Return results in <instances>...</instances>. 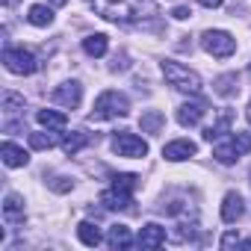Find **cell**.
<instances>
[{"mask_svg":"<svg viewBox=\"0 0 251 251\" xmlns=\"http://www.w3.org/2000/svg\"><path fill=\"white\" fill-rule=\"evenodd\" d=\"M213 92H216L219 98H233V95H239V77H236L233 71H227V74L216 77V83H213Z\"/></svg>","mask_w":251,"mask_h":251,"instance_id":"cell-17","label":"cell"},{"mask_svg":"<svg viewBox=\"0 0 251 251\" xmlns=\"http://www.w3.org/2000/svg\"><path fill=\"white\" fill-rule=\"evenodd\" d=\"M201 48H204L210 56H216V59H227V56L236 50V39H233L230 33H225V30H207V33L201 36Z\"/></svg>","mask_w":251,"mask_h":251,"instance_id":"cell-5","label":"cell"},{"mask_svg":"<svg viewBox=\"0 0 251 251\" xmlns=\"http://www.w3.org/2000/svg\"><path fill=\"white\" fill-rule=\"evenodd\" d=\"M163 124H166V115H163L160 109H148V112H142V118H139L142 133H160Z\"/></svg>","mask_w":251,"mask_h":251,"instance_id":"cell-21","label":"cell"},{"mask_svg":"<svg viewBox=\"0 0 251 251\" xmlns=\"http://www.w3.org/2000/svg\"><path fill=\"white\" fill-rule=\"evenodd\" d=\"M204 112H207V106L201 100H186V103L177 106V124L180 127H195V124L204 118Z\"/></svg>","mask_w":251,"mask_h":251,"instance_id":"cell-11","label":"cell"},{"mask_svg":"<svg viewBox=\"0 0 251 251\" xmlns=\"http://www.w3.org/2000/svg\"><path fill=\"white\" fill-rule=\"evenodd\" d=\"M77 236H80V242L89 245V248H98V245L103 242V233L98 230L95 222H80V225H77Z\"/></svg>","mask_w":251,"mask_h":251,"instance_id":"cell-19","label":"cell"},{"mask_svg":"<svg viewBox=\"0 0 251 251\" xmlns=\"http://www.w3.org/2000/svg\"><path fill=\"white\" fill-rule=\"evenodd\" d=\"M106 245L109 248H130L133 245V236H130V227L127 225H112L109 230H106Z\"/></svg>","mask_w":251,"mask_h":251,"instance_id":"cell-15","label":"cell"},{"mask_svg":"<svg viewBox=\"0 0 251 251\" xmlns=\"http://www.w3.org/2000/svg\"><path fill=\"white\" fill-rule=\"evenodd\" d=\"M27 21H30L33 27H50V24H53V9L45 6V3H33V6L27 9Z\"/></svg>","mask_w":251,"mask_h":251,"instance_id":"cell-18","label":"cell"},{"mask_svg":"<svg viewBox=\"0 0 251 251\" xmlns=\"http://www.w3.org/2000/svg\"><path fill=\"white\" fill-rule=\"evenodd\" d=\"M127 112H130V100H127V95L109 89V92L98 95V100H95L89 118H92V121H106V118H124Z\"/></svg>","mask_w":251,"mask_h":251,"instance_id":"cell-2","label":"cell"},{"mask_svg":"<svg viewBox=\"0 0 251 251\" xmlns=\"http://www.w3.org/2000/svg\"><path fill=\"white\" fill-rule=\"evenodd\" d=\"M248 121H251V103H248Z\"/></svg>","mask_w":251,"mask_h":251,"instance_id":"cell-33","label":"cell"},{"mask_svg":"<svg viewBox=\"0 0 251 251\" xmlns=\"http://www.w3.org/2000/svg\"><path fill=\"white\" fill-rule=\"evenodd\" d=\"M195 154H198V145L189 142V139H175V142H169V145L163 148V157H166L169 163H180V160H189V157H195Z\"/></svg>","mask_w":251,"mask_h":251,"instance_id":"cell-9","label":"cell"},{"mask_svg":"<svg viewBox=\"0 0 251 251\" xmlns=\"http://www.w3.org/2000/svg\"><path fill=\"white\" fill-rule=\"evenodd\" d=\"M3 65H6V71L27 77L39 68V59H36V53H30L24 48H6L3 50Z\"/></svg>","mask_w":251,"mask_h":251,"instance_id":"cell-7","label":"cell"},{"mask_svg":"<svg viewBox=\"0 0 251 251\" xmlns=\"http://www.w3.org/2000/svg\"><path fill=\"white\" fill-rule=\"evenodd\" d=\"M163 77L169 80V86H175L177 92H186V95H198L201 92V77L186 68L183 62H175V59H163Z\"/></svg>","mask_w":251,"mask_h":251,"instance_id":"cell-3","label":"cell"},{"mask_svg":"<svg viewBox=\"0 0 251 251\" xmlns=\"http://www.w3.org/2000/svg\"><path fill=\"white\" fill-rule=\"evenodd\" d=\"M95 12L103 21L136 24L157 15V0H95Z\"/></svg>","mask_w":251,"mask_h":251,"instance_id":"cell-1","label":"cell"},{"mask_svg":"<svg viewBox=\"0 0 251 251\" xmlns=\"http://www.w3.org/2000/svg\"><path fill=\"white\" fill-rule=\"evenodd\" d=\"M92 142V136L86 133V130H74V133H68L65 136V142H62V151L71 157V154H77V151H83L86 145Z\"/></svg>","mask_w":251,"mask_h":251,"instance_id":"cell-23","label":"cell"},{"mask_svg":"<svg viewBox=\"0 0 251 251\" xmlns=\"http://www.w3.org/2000/svg\"><path fill=\"white\" fill-rule=\"evenodd\" d=\"M172 15H175V18H177V21H186V18H189V15H192V12H189V9H186V6H175V12H172Z\"/></svg>","mask_w":251,"mask_h":251,"instance_id":"cell-30","label":"cell"},{"mask_svg":"<svg viewBox=\"0 0 251 251\" xmlns=\"http://www.w3.org/2000/svg\"><path fill=\"white\" fill-rule=\"evenodd\" d=\"M248 177H251V175H248Z\"/></svg>","mask_w":251,"mask_h":251,"instance_id":"cell-35","label":"cell"},{"mask_svg":"<svg viewBox=\"0 0 251 251\" xmlns=\"http://www.w3.org/2000/svg\"><path fill=\"white\" fill-rule=\"evenodd\" d=\"M112 151L118 157H127V160H142L148 154V142L136 133H127V130H121L112 136Z\"/></svg>","mask_w":251,"mask_h":251,"instance_id":"cell-6","label":"cell"},{"mask_svg":"<svg viewBox=\"0 0 251 251\" xmlns=\"http://www.w3.org/2000/svg\"><path fill=\"white\" fill-rule=\"evenodd\" d=\"M242 216H245V201H242V195H239V192H227V195L222 198V222L233 225V222H239Z\"/></svg>","mask_w":251,"mask_h":251,"instance_id":"cell-10","label":"cell"},{"mask_svg":"<svg viewBox=\"0 0 251 251\" xmlns=\"http://www.w3.org/2000/svg\"><path fill=\"white\" fill-rule=\"evenodd\" d=\"M68 0H50V6H65Z\"/></svg>","mask_w":251,"mask_h":251,"instance_id":"cell-32","label":"cell"},{"mask_svg":"<svg viewBox=\"0 0 251 251\" xmlns=\"http://www.w3.org/2000/svg\"><path fill=\"white\" fill-rule=\"evenodd\" d=\"M3 222H6L9 227H15V225L24 222V198H21V195L9 192V195L3 198Z\"/></svg>","mask_w":251,"mask_h":251,"instance_id":"cell-12","label":"cell"},{"mask_svg":"<svg viewBox=\"0 0 251 251\" xmlns=\"http://www.w3.org/2000/svg\"><path fill=\"white\" fill-rule=\"evenodd\" d=\"M136 183H139V177H136V175H115V177H112V189L127 192V195H133Z\"/></svg>","mask_w":251,"mask_h":251,"instance_id":"cell-25","label":"cell"},{"mask_svg":"<svg viewBox=\"0 0 251 251\" xmlns=\"http://www.w3.org/2000/svg\"><path fill=\"white\" fill-rule=\"evenodd\" d=\"M198 3H201V6H207V9H219L225 0H198Z\"/></svg>","mask_w":251,"mask_h":251,"instance_id":"cell-31","label":"cell"},{"mask_svg":"<svg viewBox=\"0 0 251 251\" xmlns=\"http://www.w3.org/2000/svg\"><path fill=\"white\" fill-rule=\"evenodd\" d=\"M80 100H83V86H80L77 80H65V83H59V86L53 89V103H59V106H65V109L80 106Z\"/></svg>","mask_w":251,"mask_h":251,"instance_id":"cell-8","label":"cell"},{"mask_svg":"<svg viewBox=\"0 0 251 251\" xmlns=\"http://www.w3.org/2000/svg\"><path fill=\"white\" fill-rule=\"evenodd\" d=\"M163 242H166V227H163V225L151 222V225L142 227V233H139V248H160Z\"/></svg>","mask_w":251,"mask_h":251,"instance_id":"cell-14","label":"cell"},{"mask_svg":"<svg viewBox=\"0 0 251 251\" xmlns=\"http://www.w3.org/2000/svg\"><path fill=\"white\" fill-rule=\"evenodd\" d=\"M100 204L106 207V210H127L130 204H133V195H127V192H118V189H106L103 195H100Z\"/></svg>","mask_w":251,"mask_h":251,"instance_id":"cell-16","label":"cell"},{"mask_svg":"<svg viewBox=\"0 0 251 251\" xmlns=\"http://www.w3.org/2000/svg\"><path fill=\"white\" fill-rule=\"evenodd\" d=\"M222 248H251V239H242L239 233L227 230V233L222 236Z\"/></svg>","mask_w":251,"mask_h":251,"instance_id":"cell-28","label":"cell"},{"mask_svg":"<svg viewBox=\"0 0 251 251\" xmlns=\"http://www.w3.org/2000/svg\"><path fill=\"white\" fill-rule=\"evenodd\" d=\"M30 145H33L36 151H50V148L56 145V139H53L50 133H30Z\"/></svg>","mask_w":251,"mask_h":251,"instance_id":"cell-26","label":"cell"},{"mask_svg":"<svg viewBox=\"0 0 251 251\" xmlns=\"http://www.w3.org/2000/svg\"><path fill=\"white\" fill-rule=\"evenodd\" d=\"M248 74H251V65H248Z\"/></svg>","mask_w":251,"mask_h":251,"instance_id":"cell-34","label":"cell"},{"mask_svg":"<svg viewBox=\"0 0 251 251\" xmlns=\"http://www.w3.org/2000/svg\"><path fill=\"white\" fill-rule=\"evenodd\" d=\"M3 109L12 115V112H21L24 109V98L15 95V92H3Z\"/></svg>","mask_w":251,"mask_h":251,"instance_id":"cell-27","label":"cell"},{"mask_svg":"<svg viewBox=\"0 0 251 251\" xmlns=\"http://www.w3.org/2000/svg\"><path fill=\"white\" fill-rule=\"evenodd\" d=\"M50 186H53L56 192H68V189H71L74 183H71L68 177H53V180H50Z\"/></svg>","mask_w":251,"mask_h":251,"instance_id":"cell-29","label":"cell"},{"mask_svg":"<svg viewBox=\"0 0 251 251\" xmlns=\"http://www.w3.org/2000/svg\"><path fill=\"white\" fill-rule=\"evenodd\" d=\"M0 160H3L9 169H21V166L30 163V154L24 148H18L15 142H3V145H0Z\"/></svg>","mask_w":251,"mask_h":251,"instance_id":"cell-13","label":"cell"},{"mask_svg":"<svg viewBox=\"0 0 251 251\" xmlns=\"http://www.w3.org/2000/svg\"><path fill=\"white\" fill-rule=\"evenodd\" d=\"M227 127H230V112H222V115H219V121H216V124H210V127L204 130V139H207V142H216V139H222L225 133H230Z\"/></svg>","mask_w":251,"mask_h":251,"instance_id":"cell-24","label":"cell"},{"mask_svg":"<svg viewBox=\"0 0 251 251\" xmlns=\"http://www.w3.org/2000/svg\"><path fill=\"white\" fill-rule=\"evenodd\" d=\"M36 118H39L42 127H48V130H62L65 124H68L65 112H56V109H39V112H36Z\"/></svg>","mask_w":251,"mask_h":251,"instance_id":"cell-20","label":"cell"},{"mask_svg":"<svg viewBox=\"0 0 251 251\" xmlns=\"http://www.w3.org/2000/svg\"><path fill=\"white\" fill-rule=\"evenodd\" d=\"M106 48H109V42H106V36L103 33H92V36H86L83 39V50L89 53V56H103L106 53Z\"/></svg>","mask_w":251,"mask_h":251,"instance_id":"cell-22","label":"cell"},{"mask_svg":"<svg viewBox=\"0 0 251 251\" xmlns=\"http://www.w3.org/2000/svg\"><path fill=\"white\" fill-rule=\"evenodd\" d=\"M248 151H251V133H230V136L216 139V145H213V157L222 166H233Z\"/></svg>","mask_w":251,"mask_h":251,"instance_id":"cell-4","label":"cell"}]
</instances>
